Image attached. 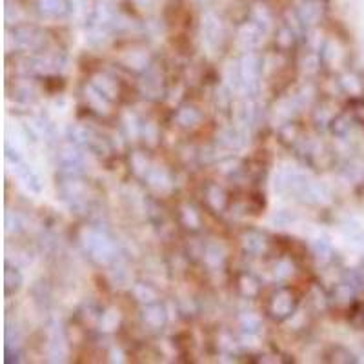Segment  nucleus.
<instances>
[{
  "mask_svg": "<svg viewBox=\"0 0 364 364\" xmlns=\"http://www.w3.org/2000/svg\"><path fill=\"white\" fill-rule=\"evenodd\" d=\"M38 6L46 15H60L66 11L64 0H38Z\"/></svg>",
  "mask_w": 364,
  "mask_h": 364,
  "instance_id": "1",
  "label": "nucleus"
},
{
  "mask_svg": "<svg viewBox=\"0 0 364 364\" xmlns=\"http://www.w3.org/2000/svg\"><path fill=\"white\" fill-rule=\"evenodd\" d=\"M348 319L357 330H364V303H357L355 306H351V314Z\"/></svg>",
  "mask_w": 364,
  "mask_h": 364,
  "instance_id": "2",
  "label": "nucleus"
}]
</instances>
